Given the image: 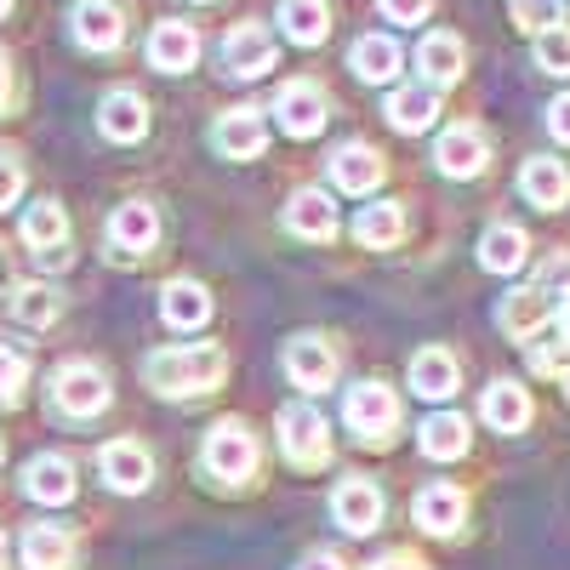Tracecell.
<instances>
[{
	"instance_id": "cell-1",
	"label": "cell",
	"mask_w": 570,
	"mask_h": 570,
	"mask_svg": "<svg viewBox=\"0 0 570 570\" xmlns=\"http://www.w3.org/2000/svg\"><path fill=\"white\" fill-rule=\"evenodd\" d=\"M142 376H149V389H160V394H206V389H217L228 376V354L212 348V343H200V348H160V354H149Z\"/></svg>"
},
{
	"instance_id": "cell-2",
	"label": "cell",
	"mask_w": 570,
	"mask_h": 570,
	"mask_svg": "<svg viewBox=\"0 0 570 570\" xmlns=\"http://www.w3.org/2000/svg\"><path fill=\"white\" fill-rule=\"evenodd\" d=\"M279 445L297 468H320L331 456V428H325L320 405H285L279 411Z\"/></svg>"
},
{
	"instance_id": "cell-3",
	"label": "cell",
	"mask_w": 570,
	"mask_h": 570,
	"mask_svg": "<svg viewBox=\"0 0 570 570\" xmlns=\"http://www.w3.org/2000/svg\"><path fill=\"white\" fill-rule=\"evenodd\" d=\"M52 400L63 416H98L109 405V376L98 365H63L52 376Z\"/></svg>"
},
{
	"instance_id": "cell-4",
	"label": "cell",
	"mask_w": 570,
	"mask_h": 570,
	"mask_svg": "<svg viewBox=\"0 0 570 570\" xmlns=\"http://www.w3.org/2000/svg\"><path fill=\"white\" fill-rule=\"evenodd\" d=\"M343 416H348V428H354L360 440H389L394 422H400V400L383 383H360V389H348Z\"/></svg>"
},
{
	"instance_id": "cell-5",
	"label": "cell",
	"mask_w": 570,
	"mask_h": 570,
	"mask_svg": "<svg viewBox=\"0 0 570 570\" xmlns=\"http://www.w3.org/2000/svg\"><path fill=\"white\" fill-rule=\"evenodd\" d=\"M223 69L234 80H257L274 69V35L263 23H240V29H228L223 35Z\"/></svg>"
},
{
	"instance_id": "cell-6",
	"label": "cell",
	"mask_w": 570,
	"mask_h": 570,
	"mask_svg": "<svg viewBox=\"0 0 570 570\" xmlns=\"http://www.w3.org/2000/svg\"><path fill=\"white\" fill-rule=\"evenodd\" d=\"M206 468L217 473V480H252V468H257V440L246 434L240 422H217L212 440H206Z\"/></svg>"
},
{
	"instance_id": "cell-7",
	"label": "cell",
	"mask_w": 570,
	"mask_h": 570,
	"mask_svg": "<svg viewBox=\"0 0 570 570\" xmlns=\"http://www.w3.org/2000/svg\"><path fill=\"white\" fill-rule=\"evenodd\" d=\"M263 142H268V126H263L257 109H234V115H223V120L212 126V149H217L223 160H257Z\"/></svg>"
},
{
	"instance_id": "cell-8",
	"label": "cell",
	"mask_w": 570,
	"mask_h": 570,
	"mask_svg": "<svg viewBox=\"0 0 570 570\" xmlns=\"http://www.w3.org/2000/svg\"><path fill=\"white\" fill-rule=\"evenodd\" d=\"M331 513H337V525H343V531L371 537L376 525H383V491H376L371 480H343L337 497H331Z\"/></svg>"
},
{
	"instance_id": "cell-9",
	"label": "cell",
	"mask_w": 570,
	"mask_h": 570,
	"mask_svg": "<svg viewBox=\"0 0 570 570\" xmlns=\"http://www.w3.org/2000/svg\"><path fill=\"white\" fill-rule=\"evenodd\" d=\"M75 40L86 46V52H115V46L126 40V12L115 7V0H80L75 7Z\"/></svg>"
},
{
	"instance_id": "cell-10",
	"label": "cell",
	"mask_w": 570,
	"mask_h": 570,
	"mask_svg": "<svg viewBox=\"0 0 570 570\" xmlns=\"http://www.w3.org/2000/svg\"><path fill=\"white\" fill-rule=\"evenodd\" d=\"M434 160H440V171H445V177H480V171H485V160H491V142H485V131H480V126H451V131L440 137Z\"/></svg>"
},
{
	"instance_id": "cell-11",
	"label": "cell",
	"mask_w": 570,
	"mask_h": 570,
	"mask_svg": "<svg viewBox=\"0 0 570 570\" xmlns=\"http://www.w3.org/2000/svg\"><path fill=\"white\" fill-rule=\"evenodd\" d=\"M285 376H292L297 389L320 394V389H331V376H337V354L320 337H292V348H285Z\"/></svg>"
},
{
	"instance_id": "cell-12",
	"label": "cell",
	"mask_w": 570,
	"mask_h": 570,
	"mask_svg": "<svg viewBox=\"0 0 570 570\" xmlns=\"http://www.w3.org/2000/svg\"><path fill=\"white\" fill-rule=\"evenodd\" d=\"M155 240H160V217H155V206L126 200V206L115 212V223H109V246H115V257H142Z\"/></svg>"
},
{
	"instance_id": "cell-13",
	"label": "cell",
	"mask_w": 570,
	"mask_h": 570,
	"mask_svg": "<svg viewBox=\"0 0 570 570\" xmlns=\"http://www.w3.org/2000/svg\"><path fill=\"white\" fill-rule=\"evenodd\" d=\"M274 115H279V126L292 131V137H320V126H325V98H320V86L292 80V86L279 91Z\"/></svg>"
},
{
	"instance_id": "cell-14",
	"label": "cell",
	"mask_w": 570,
	"mask_h": 570,
	"mask_svg": "<svg viewBox=\"0 0 570 570\" xmlns=\"http://www.w3.org/2000/svg\"><path fill=\"white\" fill-rule=\"evenodd\" d=\"M195 58H200V35H195V29H188V23H155V35H149V63H155L160 75L195 69Z\"/></svg>"
},
{
	"instance_id": "cell-15",
	"label": "cell",
	"mask_w": 570,
	"mask_h": 570,
	"mask_svg": "<svg viewBox=\"0 0 570 570\" xmlns=\"http://www.w3.org/2000/svg\"><path fill=\"white\" fill-rule=\"evenodd\" d=\"M23 491H29L35 502H46V508H63V502L75 497V468H69V456H35V462L23 468Z\"/></svg>"
},
{
	"instance_id": "cell-16",
	"label": "cell",
	"mask_w": 570,
	"mask_h": 570,
	"mask_svg": "<svg viewBox=\"0 0 570 570\" xmlns=\"http://www.w3.org/2000/svg\"><path fill=\"white\" fill-rule=\"evenodd\" d=\"M331 177H337V188H348V195H371V188L383 183V155L365 149V142H343V149L331 155Z\"/></svg>"
},
{
	"instance_id": "cell-17",
	"label": "cell",
	"mask_w": 570,
	"mask_h": 570,
	"mask_svg": "<svg viewBox=\"0 0 570 570\" xmlns=\"http://www.w3.org/2000/svg\"><path fill=\"white\" fill-rule=\"evenodd\" d=\"M104 480H109L115 491H149L155 462H149V451H142V445L115 440V445H104Z\"/></svg>"
},
{
	"instance_id": "cell-18",
	"label": "cell",
	"mask_w": 570,
	"mask_h": 570,
	"mask_svg": "<svg viewBox=\"0 0 570 570\" xmlns=\"http://www.w3.org/2000/svg\"><path fill=\"white\" fill-rule=\"evenodd\" d=\"M462 519H468V497L456 485H428L416 497V525L422 531H434V537H451L462 531Z\"/></svg>"
},
{
	"instance_id": "cell-19",
	"label": "cell",
	"mask_w": 570,
	"mask_h": 570,
	"mask_svg": "<svg viewBox=\"0 0 570 570\" xmlns=\"http://www.w3.org/2000/svg\"><path fill=\"white\" fill-rule=\"evenodd\" d=\"M456 383H462V371H456V360H451L445 348H422V354L411 360V394H422V400H451Z\"/></svg>"
},
{
	"instance_id": "cell-20",
	"label": "cell",
	"mask_w": 570,
	"mask_h": 570,
	"mask_svg": "<svg viewBox=\"0 0 570 570\" xmlns=\"http://www.w3.org/2000/svg\"><path fill=\"white\" fill-rule=\"evenodd\" d=\"M98 126L115 142H137L142 131H149V104H142L137 91H109L104 109H98Z\"/></svg>"
},
{
	"instance_id": "cell-21",
	"label": "cell",
	"mask_w": 570,
	"mask_h": 570,
	"mask_svg": "<svg viewBox=\"0 0 570 570\" xmlns=\"http://www.w3.org/2000/svg\"><path fill=\"white\" fill-rule=\"evenodd\" d=\"M69 559H75V537L63 525H29L23 570H69Z\"/></svg>"
},
{
	"instance_id": "cell-22",
	"label": "cell",
	"mask_w": 570,
	"mask_h": 570,
	"mask_svg": "<svg viewBox=\"0 0 570 570\" xmlns=\"http://www.w3.org/2000/svg\"><path fill=\"white\" fill-rule=\"evenodd\" d=\"M348 69H354L360 80H371V86H383V80L400 75V46H394L389 35H360L354 52H348Z\"/></svg>"
},
{
	"instance_id": "cell-23",
	"label": "cell",
	"mask_w": 570,
	"mask_h": 570,
	"mask_svg": "<svg viewBox=\"0 0 570 570\" xmlns=\"http://www.w3.org/2000/svg\"><path fill=\"white\" fill-rule=\"evenodd\" d=\"M160 314H166V325H177V331L206 325V320H212L206 285H195V279H171V285H166V297H160Z\"/></svg>"
},
{
	"instance_id": "cell-24",
	"label": "cell",
	"mask_w": 570,
	"mask_h": 570,
	"mask_svg": "<svg viewBox=\"0 0 570 570\" xmlns=\"http://www.w3.org/2000/svg\"><path fill=\"white\" fill-rule=\"evenodd\" d=\"M285 223H292V234H303V240H331V234H337V212H331V200L320 195V188H303V195H292V206H285Z\"/></svg>"
},
{
	"instance_id": "cell-25",
	"label": "cell",
	"mask_w": 570,
	"mask_h": 570,
	"mask_svg": "<svg viewBox=\"0 0 570 570\" xmlns=\"http://www.w3.org/2000/svg\"><path fill=\"white\" fill-rule=\"evenodd\" d=\"M400 234H405V212H400L394 200H376V206H365V212L354 217V240L371 246V252L400 246Z\"/></svg>"
},
{
	"instance_id": "cell-26",
	"label": "cell",
	"mask_w": 570,
	"mask_h": 570,
	"mask_svg": "<svg viewBox=\"0 0 570 570\" xmlns=\"http://www.w3.org/2000/svg\"><path fill=\"white\" fill-rule=\"evenodd\" d=\"M519 188H525V200L542 206V212H559L570 200V177L559 160H525V177H519Z\"/></svg>"
},
{
	"instance_id": "cell-27",
	"label": "cell",
	"mask_w": 570,
	"mask_h": 570,
	"mask_svg": "<svg viewBox=\"0 0 570 570\" xmlns=\"http://www.w3.org/2000/svg\"><path fill=\"white\" fill-rule=\"evenodd\" d=\"M525 228H513V223H497V228H485V240H480V263L491 268V274H519L525 268Z\"/></svg>"
},
{
	"instance_id": "cell-28",
	"label": "cell",
	"mask_w": 570,
	"mask_h": 570,
	"mask_svg": "<svg viewBox=\"0 0 570 570\" xmlns=\"http://www.w3.org/2000/svg\"><path fill=\"white\" fill-rule=\"evenodd\" d=\"M462 63H468V52H462L456 35H428V40L416 46V69L434 80V86H451V80L462 75Z\"/></svg>"
},
{
	"instance_id": "cell-29",
	"label": "cell",
	"mask_w": 570,
	"mask_h": 570,
	"mask_svg": "<svg viewBox=\"0 0 570 570\" xmlns=\"http://www.w3.org/2000/svg\"><path fill=\"white\" fill-rule=\"evenodd\" d=\"M440 115V98H434V86H400L394 98H389V120L394 131H428Z\"/></svg>"
},
{
	"instance_id": "cell-30",
	"label": "cell",
	"mask_w": 570,
	"mask_h": 570,
	"mask_svg": "<svg viewBox=\"0 0 570 570\" xmlns=\"http://www.w3.org/2000/svg\"><path fill=\"white\" fill-rule=\"evenodd\" d=\"M422 456H434V462H451V456H462L468 451V422L456 416V411H440V416H428L422 422Z\"/></svg>"
},
{
	"instance_id": "cell-31",
	"label": "cell",
	"mask_w": 570,
	"mask_h": 570,
	"mask_svg": "<svg viewBox=\"0 0 570 570\" xmlns=\"http://www.w3.org/2000/svg\"><path fill=\"white\" fill-rule=\"evenodd\" d=\"M485 422L497 428V434H519V428L531 422V400H525V389H513V383H497V389H485Z\"/></svg>"
},
{
	"instance_id": "cell-32",
	"label": "cell",
	"mask_w": 570,
	"mask_h": 570,
	"mask_svg": "<svg viewBox=\"0 0 570 570\" xmlns=\"http://www.w3.org/2000/svg\"><path fill=\"white\" fill-rule=\"evenodd\" d=\"M279 23H285V35H292L297 46H320V40L331 35L325 0H285V7H279Z\"/></svg>"
},
{
	"instance_id": "cell-33",
	"label": "cell",
	"mask_w": 570,
	"mask_h": 570,
	"mask_svg": "<svg viewBox=\"0 0 570 570\" xmlns=\"http://www.w3.org/2000/svg\"><path fill=\"white\" fill-rule=\"evenodd\" d=\"M537 325H548V292H513L502 303V331L508 337H537Z\"/></svg>"
},
{
	"instance_id": "cell-34",
	"label": "cell",
	"mask_w": 570,
	"mask_h": 570,
	"mask_svg": "<svg viewBox=\"0 0 570 570\" xmlns=\"http://www.w3.org/2000/svg\"><path fill=\"white\" fill-rule=\"evenodd\" d=\"M63 234H69V223H63V206H58V200H40V206L23 212V240H29L35 252L63 246Z\"/></svg>"
},
{
	"instance_id": "cell-35",
	"label": "cell",
	"mask_w": 570,
	"mask_h": 570,
	"mask_svg": "<svg viewBox=\"0 0 570 570\" xmlns=\"http://www.w3.org/2000/svg\"><path fill=\"white\" fill-rule=\"evenodd\" d=\"M12 314H18L23 325H52V320L63 314V297L52 292V285H23V292L12 297Z\"/></svg>"
},
{
	"instance_id": "cell-36",
	"label": "cell",
	"mask_w": 570,
	"mask_h": 570,
	"mask_svg": "<svg viewBox=\"0 0 570 570\" xmlns=\"http://www.w3.org/2000/svg\"><path fill=\"white\" fill-rule=\"evenodd\" d=\"M537 63L548 69V75H570V29H542L537 35Z\"/></svg>"
},
{
	"instance_id": "cell-37",
	"label": "cell",
	"mask_w": 570,
	"mask_h": 570,
	"mask_svg": "<svg viewBox=\"0 0 570 570\" xmlns=\"http://www.w3.org/2000/svg\"><path fill=\"white\" fill-rule=\"evenodd\" d=\"M23 383H29V360L12 343H0V400H18Z\"/></svg>"
},
{
	"instance_id": "cell-38",
	"label": "cell",
	"mask_w": 570,
	"mask_h": 570,
	"mask_svg": "<svg viewBox=\"0 0 570 570\" xmlns=\"http://www.w3.org/2000/svg\"><path fill=\"white\" fill-rule=\"evenodd\" d=\"M513 23L531 29V35L553 29V23H559V0H513Z\"/></svg>"
},
{
	"instance_id": "cell-39",
	"label": "cell",
	"mask_w": 570,
	"mask_h": 570,
	"mask_svg": "<svg viewBox=\"0 0 570 570\" xmlns=\"http://www.w3.org/2000/svg\"><path fill=\"white\" fill-rule=\"evenodd\" d=\"M18 195H23V166H18L12 149H0V212H7Z\"/></svg>"
},
{
	"instance_id": "cell-40",
	"label": "cell",
	"mask_w": 570,
	"mask_h": 570,
	"mask_svg": "<svg viewBox=\"0 0 570 570\" xmlns=\"http://www.w3.org/2000/svg\"><path fill=\"white\" fill-rule=\"evenodd\" d=\"M428 7H434V0H383V18L389 23H422Z\"/></svg>"
},
{
	"instance_id": "cell-41",
	"label": "cell",
	"mask_w": 570,
	"mask_h": 570,
	"mask_svg": "<svg viewBox=\"0 0 570 570\" xmlns=\"http://www.w3.org/2000/svg\"><path fill=\"white\" fill-rule=\"evenodd\" d=\"M548 131H553L559 142H570V91H564V98L548 109Z\"/></svg>"
},
{
	"instance_id": "cell-42",
	"label": "cell",
	"mask_w": 570,
	"mask_h": 570,
	"mask_svg": "<svg viewBox=\"0 0 570 570\" xmlns=\"http://www.w3.org/2000/svg\"><path fill=\"white\" fill-rule=\"evenodd\" d=\"M297 570H343V559H337V553H308Z\"/></svg>"
},
{
	"instance_id": "cell-43",
	"label": "cell",
	"mask_w": 570,
	"mask_h": 570,
	"mask_svg": "<svg viewBox=\"0 0 570 570\" xmlns=\"http://www.w3.org/2000/svg\"><path fill=\"white\" fill-rule=\"evenodd\" d=\"M12 104V69H7V58H0V109Z\"/></svg>"
},
{
	"instance_id": "cell-44",
	"label": "cell",
	"mask_w": 570,
	"mask_h": 570,
	"mask_svg": "<svg viewBox=\"0 0 570 570\" xmlns=\"http://www.w3.org/2000/svg\"><path fill=\"white\" fill-rule=\"evenodd\" d=\"M376 570H422V564H416V559H405V553H389V559L376 564Z\"/></svg>"
},
{
	"instance_id": "cell-45",
	"label": "cell",
	"mask_w": 570,
	"mask_h": 570,
	"mask_svg": "<svg viewBox=\"0 0 570 570\" xmlns=\"http://www.w3.org/2000/svg\"><path fill=\"white\" fill-rule=\"evenodd\" d=\"M559 325H564V337H570V297H564V308H559Z\"/></svg>"
},
{
	"instance_id": "cell-46",
	"label": "cell",
	"mask_w": 570,
	"mask_h": 570,
	"mask_svg": "<svg viewBox=\"0 0 570 570\" xmlns=\"http://www.w3.org/2000/svg\"><path fill=\"white\" fill-rule=\"evenodd\" d=\"M7 7H12V0H0V18H7Z\"/></svg>"
},
{
	"instance_id": "cell-47",
	"label": "cell",
	"mask_w": 570,
	"mask_h": 570,
	"mask_svg": "<svg viewBox=\"0 0 570 570\" xmlns=\"http://www.w3.org/2000/svg\"><path fill=\"white\" fill-rule=\"evenodd\" d=\"M0 559H7V542H0Z\"/></svg>"
},
{
	"instance_id": "cell-48",
	"label": "cell",
	"mask_w": 570,
	"mask_h": 570,
	"mask_svg": "<svg viewBox=\"0 0 570 570\" xmlns=\"http://www.w3.org/2000/svg\"><path fill=\"white\" fill-rule=\"evenodd\" d=\"M564 389H570V371H564Z\"/></svg>"
}]
</instances>
